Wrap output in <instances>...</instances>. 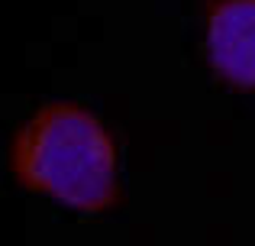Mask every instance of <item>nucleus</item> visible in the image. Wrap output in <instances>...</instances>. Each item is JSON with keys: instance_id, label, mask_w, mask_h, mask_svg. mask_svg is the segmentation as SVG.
Segmentation results:
<instances>
[{"instance_id": "nucleus-1", "label": "nucleus", "mask_w": 255, "mask_h": 246, "mask_svg": "<svg viewBox=\"0 0 255 246\" xmlns=\"http://www.w3.org/2000/svg\"><path fill=\"white\" fill-rule=\"evenodd\" d=\"M13 172L32 191L78 211H104L117 198V149L100 120L75 104H49L19 130Z\"/></svg>"}, {"instance_id": "nucleus-2", "label": "nucleus", "mask_w": 255, "mask_h": 246, "mask_svg": "<svg viewBox=\"0 0 255 246\" xmlns=\"http://www.w3.org/2000/svg\"><path fill=\"white\" fill-rule=\"evenodd\" d=\"M207 58L236 88H255V0H220L207 19Z\"/></svg>"}]
</instances>
